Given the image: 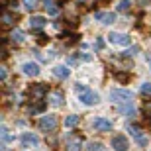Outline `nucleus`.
<instances>
[{
	"label": "nucleus",
	"mask_w": 151,
	"mask_h": 151,
	"mask_svg": "<svg viewBox=\"0 0 151 151\" xmlns=\"http://www.w3.org/2000/svg\"><path fill=\"white\" fill-rule=\"evenodd\" d=\"M24 6H26L28 10H34L35 6H37V0H24Z\"/></svg>",
	"instance_id": "nucleus-24"
},
{
	"label": "nucleus",
	"mask_w": 151,
	"mask_h": 151,
	"mask_svg": "<svg viewBox=\"0 0 151 151\" xmlns=\"http://www.w3.org/2000/svg\"><path fill=\"white\" fill-rule=\"evenodd\" d=\"M49 104L51 106H61L63 104V94L61 92H51L49 94Z\"/></svg>",
	"instance_id": "nucleus-14"
},
{
	"label": "nucleus",
	"mask_w": 151,
	"mask_h": 151,
	"mask_svg": "<svg viewBox=\"0 0 151 151\" xmlns=\"http://www.w3.org/2000/svg\"><path fill=\"white\" fill-rule=\"evenodd\" d=\"M2 24H4L6 28H8V26H12V24H14V16H12L10 12H4V16H2Z\"/></svg>",
	"instance_id": "nucleus-19"
},
{
	"label": "nucleus",
	"mask_w": 151,
	"mask_h": 151,
	"mask_svg": "<svg viewBox=\"0 0 151 151\" xmlns=\"http://www.w3.org/2000/svg\"><path fill=\"white\" fill-rule=\"evenodd\" d=\"M129 6H132L129 0H120V2H118V10H120V12H128Z\"/></svg>",
	"instance_id": "nucleus-20"
},
{
	"label": "nucleus",
	"mask_w": 151,
	"mask_h": 151,
	"mask_svg": "<svg viewBox=\"0 0 151 151\" xmlns=\"http://www.w3.org/2000/svg\"><path fill=\"white\" fill-rule=\"evenodd\" d=\"M112 147L116 151H126L129 147V143H128V139H126V135H116L112 139Z\"/></svg>",
	"instance_id": "nucleus-8"
},
{
	"label": "nucleus",
	"mask_w": 151,
	"mask_h": 151,
	"mask_svg": "<svg viewBox=\"0 0 151 151\" xmlns=\"http://www.w3.org/2000/svg\"><path fill=\"white\" fill-rule=\"evenodd\" d=\"M75 92H77L78 100L83 102V104H86V106H92V104H98V100H100V96L96 94L94 90L86 88L84 84H77V86H75Z\"/></svg>",
	"instance_id": "nucleus-1"
},
{
	"label": "nucleus",
	"mask_w": 151,
	"mask_h": 151,
	"mask_svg": "<svg viewBox=\"0 0 151 151\" xmlns=\"http://www.w3.org/2000/svg\"><path fill=\"white\" fill-rule=\"evenodd\" d=\"M110 100L116 102V104H132L134 94L126 88H114L112 92H110Z\"/></svg>",
	"instance_id": "nucleus-2"
},
{
	"label": "nucleus",
	"mask_w": 151,
	"mask_h": 151,
	"mask_svg": "<svg viewBox=\"0 0 151 151\" xmlns=\"http://www.w3.org/2000/svg\"><path fill=\"white\" fill-rule=\"evenodd\" d=\"M22 145L24 147H35L39 145V137L35 134H29V132H26V134L22 135Z\"/></svg>",
	"instance_id": "nucleus-6"
},
{
	"label": "nucleus",
	"mask_w": 151,
	"mask_h": 151,
	"mask_svg": "<svg viewBox=\"0 0 151 151\" xmlns=\"http://www.w3.org/2000/svg\"><path fill=\"white\" fill-rule=\"evenodd\" d=\"M43 102H37V104H34V106H29V114H39L43 112Z\"/></svg>",
	"instance_id": "nucleus-21"
},
{
	"label": "nucleus",
	"mask_w": 151,
	"mask_h": 151,
	"mask_svg": "<svg viewBox=\"0 0 151 151\" xmlns=\"http://www.w3.org/2000/svg\"><path fill=\"white\" fill-rule=\"evenodd\" d=\"M78 126V116H67L65 118V128H75Z\"/></svg>",
	"instance_id": "nucleus-18"
},
{
	"label": "nucleus",
	"mask_w": 151,
	"mask_h": 151,
	"mask_svg": "<svg viewBox=\"0 0 151 151\" xmlns=\"http://www.w3.org/2000/svg\"><path fill=\"white\" fill-rule=\"evenodd\" d=\"M10 39L14 41V43H22L24 41V32L22 29H14V32L10 34Z\"/></svg>",
	"instance_id": "nucleus-16"
},
{
	"label": "nucleus",
	"mask_w": 151,
	"mask_h": 151,
	"mask_svg": "<svg viewBox=\"0 0 151 151\" xmlns=\"http://www.w3.org/2000/svg\"><path fill=\"white\" fill-rule=\"evenodd\" d=\"M22 71H24V75H28V77H37L39 75V67L35 63H29V61L22 65Z\"/></svg>",
	"instance_id": "nucleus-11"
},
{
	"label": "nucleus",
	"mask_w": 151,
	"mask_h": 151,
	"mask_svg": "<svg viewBox=\"0 0 151 151\" xmlns=\"http://www.w3.org/2000/svg\"><path fill=\"white\" fill-rule=\"evenodd\" d=\"M45 8H47V14H51V16H57V14H59V8H57L51 0H45Z\"/></svg>",
	"instance_id": "nucleus-17"
},
{
	"label": "nucleus",
	"mask_w": 151,
	"mask_h": 151,
	"mask_svg": "<svg viewBox=\"0 0 151 151\" xmlns=\"http://www.w3.org/2000/svg\"><path fill=\"white\" fill-rule=\"evenodd\" d=\"M135 51H137V49H135V47H132V49H129V51H126L124 55H129V57H132V55H135Z\"/></svg>",
	"instance_id": "nucleus-27"
},
{
	"label": "nucleus",
	"mask_w": 151,
	"mask_h": 151,
	"mask_svg": "<svg viewBox=\"0 0 151 151\" xmlns=\"http://www.w3.org/2000/svg\"><path fill=\"white\" fill-rule=\"evenodd\" d=\"M110 41L116 45H129V37L126 34H118V32H110Z\"/></svg>",
	"instance_id": "nucleus-7"
},
{
	"label": "nucleus",
	"mask_w": 151,
	"mask_h": 151,
	"mask_svg": "<svg viewBox=\"0 0 151 151\" xmlns=\"http://www.w3.org/2000/svg\"><path fill=\"white\" fill-rule=\"evenodd\" d=\"M129 134L135 137V141L139 143V145H147V137L143 135V132H141V128H137V126H132L129 128Z\"/></svg>",
	"instance_id": "nucleus-10"
},
{
	"label": "nucleus",
	"mask_w": 151,
	"mask_h": 151,
	"mask_svg": "<svg viewBox=\"0 0 151 151\" xmlns=\"http://www.w3.org/2000/svg\"><path fill=\"white\" fill-rule=\"evenodd\" d=\"M84 151H102V145L98 143V141H90L88 145H86V149Z\"/></svg>",
	"instance_id": "nucleus-22"
},
{
	"label": "nucleus",
	"mask_w": 151,
	"mask_h": 151,
	"mask_svg": "<svg viewBox=\"0 0 151 151\" xmlns=\"http://www.w3.org/2000/svg\"><path fill=\"white\" fill-rule=\"evenodd\" d=\"M67 151H81V139L73 137V139L67 141Z\"/></svg>",
	"instance_id": "nucleus-15"
},
{
	"label": "nucleus",
	"mask_w": 151,
	"mask_h": 151,
	"mask_svg": "<svg viewBox=\"0 0 151 151\" xmlns=\"http://www.w3.org/2000/svg\"><path fill=\"white\" fill-rule=\"evenodd\" d=\"M53 75H55L57 78H69L71 71H69V67H65V65H57V67L53 69Z\"/></svg>",
	"instance_id": "nucleus-12"
},
{
	"label": "nucleus",
	"mask_w": 151,
	"mask_h": 151,
	"mask_svg": "<svg viewBox=\"0 0 151 151\" xmlns=\"http://www.w3.org/2000/svg\"><path fill=\"white\" fill-rule=\"evenodd\" d=\"M29 26H32V29H39L45 26V18L43 16H32V20H29Z\"/></svg>",
	"instance_id": "nucleus-13"
},
{
	"label": "nucleus",
	"mask_w": 151,
	"mask_h": 151,
	"mask_svg": "<svg viewBox=\"0 0 151 151\" xmlns=\"http://www.w3.org/2000/svg\"><path fill=\"white\" fill-rule=\"evenodd\" d=\"M57 126H59V120H57V116H51V114L39 120V128L43 132H53V129H57Z\"/></svg>",
	"instance_id": "nucleus-3"
},
{
	"label": "nucleus",
	"mask_w": 151,
	"mask_h": 151,
	"mask_svg": "<svg viewBox=\"0 0 151 151\" xmlns=\"http://www.w3.org/2000/svg\"><path fill=\"white\" fill-rule=\"evenodd\" d=\"M2 139H4V143H6L8 139H10V134H8V129H6L4 126H2Z\"/></svg>",
	"instance_id": "nucleus-26"
},
{
	"label": "nucleus",
	"mask_w": 151,
	"mask_h": 151,
	"mask_svg": "<svg viewBox=\"0 0 151 151\" xmlns=\"http://www.w3.org/2000/svg\"><path fill=\"white\" fill-rule=\"evenodd\" d=\"M94 18L98 20V22H102V24H114V20H116V14L114 12H96L94 14Z\"/></svg>",
	"instance_id": "nucleus-9"
},
{
	"label": "nucleus",
	"mask_w": 151,
	"mask_h": 151,
	"mask_svg": "<svg viewBox=\"0 0 151 151\" xmlns=\"http://www.w3.org/2000/svg\"><path fill=\"white\" fill-rule=\"evenodd\" d=\"M139 90H141V94L151 96V83H143V84L139 86Z\"/></svg>",
	"instance_id": "nucleus-23"
},
{
	"label": "nucleus",
	"mask_w": 151,
	"mask_h": 151,
	"mask_svg": "<svg viewBox=\"0 0 151 151\" xmlns=\"http://www.w3.org/2000/svg\"><path fill=\"white\" fill-rule=\"evenodd\" d=\"M143 112H145L147 118H151V100H147L145 104H143Z\"/></svg>",
	"instance_id": "nucleus-25"
},
{
	"label": "nucleus",
	"mask_w": 151,
	"mask_h": 151,
	"mask_svg": "<svg viewBox=\"0 0 151 151\" xmlns=\"http://www.w3.org/2000/svg\"><path fill=\"white\" fill-rule=\"evenodd\" d=\"M92 126H94V129H98V132H110L112 129V122L110 120H106V118H94V122H92Z\"/></svg>",
	"instance_id": "nucleus-4"
},
{
	"label": "nucleus",
	"mask_w": 151,
	"mask_h": 151,
	"mask_svg": "<svg viewBox=\"0 0 151 151\" xmlns=\"http://www.w3.org/2000/svg\"><path fill=\"white\" fill-rule=\"evenodd\" d=\"M0 77H2V81H6V69L4 67L0 69Z\"/></svg>",
	"instance_id": "nucleus-28"
},
{
	"label": "nucleus",
	"mask_w": 151,
	"mask_h": 151,
	"mask_svg": "<svg viewBox=\"0 0 151 151\" xmlns=\"http://www.w3.org/2000/svg\"><path fill=\"white\" fill-rule=\"evenodd\" d=\"M45 94H47V88H45V84H34V86L29 88V96H32L34 100H41Z\"/></svg>",
	"instance_id": "nucleus-5"
}]
</instances>
